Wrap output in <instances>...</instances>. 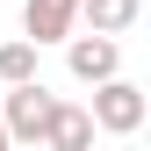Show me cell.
<instances>
[{
    "mask_svg": "<svg viewBox=\"0 0 151 151\" xmlns=\"http://www.w3.org/2000/svg\"><path fill=\"white\" fill-rule=\"evenodd\" d=\"M65 65H72L79 86L122 79V43H115V36H65Z\"/></svg>",
    "mask_w": 151,
    "mask_h": 151,
    "instance_id": "3",
    "label": "cell"
},
{
    "mask_svg": "<svg viewBox=\"0 0 151 151\" xmlns=\"http://www.w3.org/2000/svg\"><path fill=\"white\" fill-rule=\"evenodd\" d=\"M144 115H151V101H144L137 79H101V86H93V108H86L93 129H108V137H137Z\"/></svg>",
    "mask_w": 151,
    "mask_h": 151,
    "instance_id": "2",
    "label": "cell"
},
{
    "mask_svg": "<svg viewBox=\"0 0 151 151\" xmlns=\"http://www.w3.org/2000/svg\"><path fill=\"white\" fill-rule=\"evenodd\" d=\"M137 14H144V0H79L86 36H122V29H137Z\"/></svg>",
    "mask_w": 151,
    "mask_h": 151,
    "instance_id": "6",
    "label": "cell"
},
{
    "mask_svg": "<svg viewBox=\"0 0 151 151\" xmlns=\"http://www.w3.org/2000/svg\"><path fill=\"white\" fill-rule=\"evenodd\" d=\"M50 108H58V93H50L43 79H29V86H7V101H0V129H7V144H14V151H36V144H43V122H50Z\"/></svg>",
    "mask_w": 151,
    "mask_h": 151,
    "instance_id": "1",
    "label": "cell"
},
{
    "mask_svg": "<svg viewBox=\"0 0 151 151\" xmlns=\"http://www.w3.org/2000/svg\"><path fill=\"white\" fill-rule=\"evenodd\" d=\"M22 36H29L36 50L79 36V0H22Z\"/></svg>",
    "mask_w": 151,
    "mask_h": 151,
    "instance_id": "4",
    "label": "cell"
},
{
    "mask_svg": "<svg viewBox=\"0 0 151 151\" xmlns=\"http://www.w3.org/2000/svg\"><path fill=\"white\" fill-rule=\"evenodd\" d=\"M36 151H93V122H86V108L58 101V108H50V122H43V144H36Z\"/></svg>",
    "mask_w": 151,
    "mask_h": 151,
    "instance_id": "5",
    "label": "cell"
},
{
    "mask_svg": "<svg viewBox=\"0 0 151 151\" xmlns=\"http://www.w3.org/2000/svg\"><path fill=\"white\" fill-rule=\"evenodd\" d=\"M29 79H36V43L29 36L0 43V86H29Z\"/></svg>",
    "mask_w": 151,
    "mask_h": 151,
    "instance_id": "7",
    "label": "cell"
},
{
    "mask_svg": "<svg viewBox=\"0 0 151 151\" xmlns=\"http://www.w3.org/2000/svg\"><path fill=\"white\" fill-rule=\"evenodd\" d=\"M0 151H14V144H7V129H0Z\"/></svg>",
    "mask_w": 151,
    "mask_h": 151,
    "instance_id": "8",
    "label": "cell"
}]
</instances>
